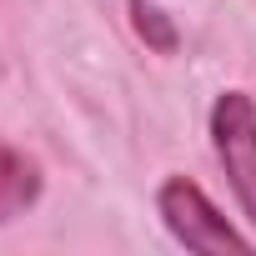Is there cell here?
<instances>
[{
    "mask_svg": "<svg viewBox=\"0 0 256 256\" xmlns=\"http://www.w3.org/2000/svg\"><path fill=\"white\" fill-rule=\"evenodd\" d=\"M211 141L246 221L256 226V100L246 90H226L211 106Z\"/></svg>",
    "mask_w": 256,
    "mask_h": 256,
    "instance_id": "obj_1",
    "label": "cell"
},
{
    "mask_svg": "<svg viewBox=\"0 0 256 256\" xmlns=\"http://www.w3.org/2000/svg\"><path fill=\"white\" fill-rule=\"evenodd\" d=\"M161 206V221L171 226V236L186 246V251H251V241L206 201V191L186 176H171L156 196Z\"/></svg>",
    "mask_w": 256,
    "mask_h": 256,
    "instance_id": "obj_2",
    "label": "cell"
},
{
    "mask_svg": "<svg viewBox=\"0 0 256 256\" xmlns=\"http://www.w3.org/2000/svg\"><path fill=\"white\" fill-rule=\"evenodd\" d=\"M36 171H30V161H20V156H10V151H0V221L6 216H16L20 206H30L36 201Z\"/></svg>",
    "mask_w": 256,
    "mask_h": 256,
    "instance_id": "obj_3",
    "label": "cell"
},
{
    "mask_svg": "<svg viewBox=\"0 0 256 256\" xmlns=\"http://www.w3.org/2000/svg\"><path fill=\"white\" fill-rule=\"evenodd\" d=\"M131 16H136V30H141V40H146L151 50H161V56L176 50V26L151 6V0H131Z\"/></svg>",
    "mask_w": 256,
    "mask_h": 256,
    "instance_id": "obj_4",
    "label": "cell"
}]
</instances>
